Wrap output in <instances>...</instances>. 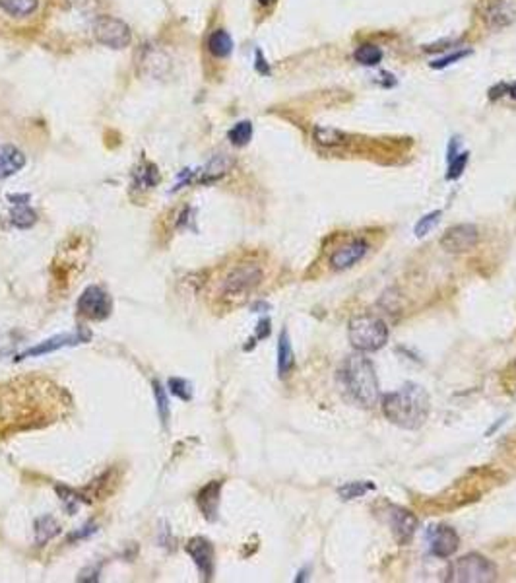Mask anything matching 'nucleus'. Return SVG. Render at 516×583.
<instances>
[{"instance_id":"f257e3e1","label":"nucleus","mask_w":516,"mask_h":583,"mask_svg":"<svg viewBox=\"0 0 516 583\" xmlns=\"http://www.w3.org/2000/svg\"><path fill=\"white\" fill-rule=\"evenodd\" d=\"M381 411L390 424L402 430H419L429 418L431 399L419 383H404L400 389L381 397Z\"/></svg>"},{"instance_id":"f03ea898","label":"nucleus","mask_w":516,"mask_h":583,"mask_svg":"<svg viewBox=\"0 0 516 583\" xmlns=\"http://www.w3.org/2000/svg\"><path fill=\"white\" fill-rule=\"evenodd\" d=\"M338 381L353 403L363 409H373L381 401L377 371L365 352L355 350L342 361V368L338 371Z\"/></svg>"},{"instance_id":"7ed1b4c3","label":"nucleus","mask_w":516,"mask_h":583,"mask_svg":"<svg viewBox=\"0 0 516 583\" xmlns=\"http://www.w3.org/2000/svg\"><path fill=\"white\" fill-rule=\"evenodd\" d=\"M348 338L357 352H377L388 342V325L373 313L353 315L348 323Z\"/></svg>"},{"instance_id":"20e7f679","label":"nucleus","mask_w":516,"mask_h":583,"mask_svg":"<svg viewBox=\"0 0 516 583\" xmlns=\"http://www.w3.org/2000/svg\"><path fill=\"white\" fill-rule=\"evenodd\" d=\"M264 271L263 267L254 261L235 264L227 271V274L220 282V296L223 300H243L249 294H253L256 288L263 284Z\"/></svg>"},{"instance_id":"39448f33","label":"nucleus","mask_w":516,"mask_h":583,"mask_svg":"<svg viewBox=\"0 0 516 583\" xmlns=\"http://www.w3.org/2000/svg\"><path fill=\"white\" fill-rule=\"evenodd\" d=\"M497 579V566L479 552H470L454 560L446 570L451 583H491Z\"/></svg>"},{"instance_id":"423d86ee","label":"nucleus","mask_w":516,"mask_h":583,"mask_svg":"<svg viewBox=\"0 0 516 583\" xmlns=\"http://www.w3.org/2000/svg\"><path fill=\"white\" fill-rule=\"evenodd\" d=\"M93 37L98 43L115 51L126 49L132 43L128 24L115 16H99L93 24Z\"/></svg>"},{"instance_id":"0eeeda50","label":"nucleus","mask_w":516,"mask_h":583,"mask_svg":"<svg viewBox=\"0 0 516 583\" xmlns=\"http://www.w3.org/2000/svg\"><path fill=\"white\" fill-rule=\"evenodd\" d=\"M479 245V230L474 224H456L442 233L441 247L446 253L464 255Z\"/></svg>"},{"instance_id":"6e6552de","label":"nucleus","mask_w":516,"mask_h":583,"mask_svg":"<svg viewBox=\"0 0 516 583\" xmlns=\"http://www.w3.org/2000/svg\"><path fill=\"white\" fill-rule=\"evenodd\" d=\"M78 313L91 321H103L111 315L113 302L101 286H88L76 302Z\"/></svg>"},{"instance_id":"1a4fd4ad","label":"nucleus","mask_w":516,"mask_h":583,"mask_svg":"<svg viewBox=\"0 0 516 583\" xmlns=\"http://www.w3.org/2000/svg\"><path fill=\"white\" fill-rule=\"evenodd\" d=\"M427 541H429V551L435 558L446 560L451 558L454 552L458 551L460 537L456 529L451 525H433L427 531Z\"/></svg>"},{"instance_id":"9d476101","label":"nucleus","mask_w":516,"mask_h":583,"mask_svg":"<svg viewBox=\"0 0 516 583\" xmlns=\"http://www.w3.org/2000/svg\"><path fill=\"white\" fill-rule=\"evenodd\" d=\"M369 253V243L367 239L363 238H355L350 239L348 243L340 245L338 249H334V253L330 255L328 263L334 271H348L352 269L355 264L365 259V255Z\"/></svg>"},{"instance_id":"9b49d317","label":"nucleus","mask_w":516,"mask_h":583,"mask_svg":"<svg viewBox=\"0 0 516 583\" xmlns=\"http://www.w3.org/2000/svg\"><path fill=\"white\" fill-rule=\"evenodd\" d=\"M388 521H390V529L396 542L404 546L414 539V534L418 531V518L416 513L410 509L400 508V506H392L388 509Z\"/></svg>"},{"instance_id":"f8f14e48","label":"nucleus","mask_w":516,"mask_h":583,"mask_svg":"<svg viewBox=\"0 0 516 583\" xmlns=\"http://www.w3.org/2000/svg\"><path fill=\"white\" fill-rule=\"evenodd\" d=\"M90 340V335L84 333V331H78V333H65V335H57V337H51L47 340H43L39 345L32 346L27 348L25 352H22L18 356V360H25V358H35V356H43V354H51L55 350H60L65 346H74V345H82V342H88Z\"/></svg>"},{"instance_id":"ddd939ff","label":"nucleus","mask_w":516,"mask_h":583,"mask_svg":"<svg viewBox=\"0 0 516 583\" xmlns=\"http://www.w3.org/2000/svg\"><path fill=\"white\" fill-rule=\"evenodd\" d=\"M169 70H171V58L164 49H159L156 45H147L146 49L142 51V55H140V72L142 75L161 80L169 75Z\"/></svg>"},{"instance_id":"4468645a","label":"nucleus","mask_w":516,"mask_h":583,"mask_svg":"<svg viewBox=\"0 0 516 583\" xmlns=\"http://www.w3.org/2000/svg\"><path fill=\"white\" fill-rule=\"evenodd\" d=\"M187 554H189L194 566L198 568L200 575L204 577L206 582L212 579L213 575V560H216V552H213V544L204 537H194L190 539L187 544Z\"/></svg>"},{"instance_id":"2eb2a0df","label":"nucleus","mask_w":516,"mask_h":583,"mask_svg":"<svg viewBox=\"0 0 516 583\" xmlns=\"http://www.w3.org/2000/svg\"><path fill=\"white\" fill-rule=\"evenodd\" d=\"M221 486H223L221 480H212V482L202 486V490H200L197 496V504L198 508H200V513H202L208 521H216V519H218Z\"/></svg>"},{"instance_id":"dca6fc26","label":"nucleus","mask_w":516,"mask_h":583,"mask_svg":"<svg viewBox=\"0 0 516 583\" xmlns=\"http://www.w3.org/2000/svg\"><path fill=\"white\" fill-rule=\"evenodd\" d=\"M25 165V154L14 144L0 146V181H6L16 175Z\"/></svg>"},{"instance_id":"f3484780","label":"nucleus","mask_w":516,"mask_h":583,"mask_svg":"<svg viewBox=\"0 0 516 583\" xmlns=\"http://www.w3.org/2000/svg\"><path fill=\"white\" fill-rule=\"evenodd\" d=\"M231 167H233V160L225 154H218L198 172V175H194V172H192V175H194V181H200L206 185V183H213V181L221 179Z\"/></svg>"},{"instance_id":"a211bd4d","label":"nucleus","mask_w":516,"mask_h":583,"mask_svg":"<svg viewBox=\"0 0 516 583\" xmlns=\"http://www.w3.org/2000/svg\"><path fill=\"white\" fill-rule=\"evenodd\" d=\"M484 18L491 27H505L512 22L515 12L505 0H489L484 8Z\"/></svg>"},{"instance_id":"6ab92c4d","label":"nucleus","mask_w":516,"mask_h":583,"mask_svg":"<svg viewBox=\"0 0 516 583\" xmlns=\"http://www.w3.org/2000/svg\"><path fill=\"white\" fill-rule=\"evenodd\" d=\"M295 368V354L293 346H291V338L287 329L279 333L278 338V376L282 379L287 378Z\"/></svg>"},{"instance_id":"aec40b11","label":"nucleus","mask_w":516,"mask_h":583,"mask_svg":"<svg viewBox=\"0 0 516 583\" xmlns=\"http://www.w3.org/2000/svg\"><path fill=\"white\" fill-rule=\"evenodd\" d=\"M208 51L216 58H227L233 51V39L225 30H216L208 37Z\"/></svg>"},{"instance_id":"412c9836","label":"nucleus","mask_w":516,"mask_h":583,"mask_svg":"<svg viewBox=\"0 0 516 583\" xmlns=\"http://www.w3.org/2000/svg\"><path fill=\"white\" fill-rule=\"evenodd\" d=\"M27 203H29V200L14 203V210L10 214V222H12V226H16L20 230H27V228H32L33 224L37 222V214H35L33 208H29Z\"/></svg>"},{"instance_id":"4be33fe9","label":"nucleus","mask_w":516,"mask_h":583,"mask_svg":"<svg viewBox=\"0 0 516 583\" xmlns=\"http://www.w3.org/2000/svg\"><path fill=\"white\" fill-rule=\"evenodd\" d=\"M312 136H315V142L324 148H336V146L345 144V134L334 127H317Z\"/></svg>"},{"instance_id":"5701e85b","label":"nucleus","mask_w":516,"mask_h":583,"mask_svg":"<svg viewBox=\"0 0 516 583\" xmlns=\"http://www.w3.org/2000/svg\"><path fill=\"white\" fill-rule=\"evenodd\" d=\"M375 490V485L371 480H353V482H345L338 488V496L345 501L357 500V498H363L365 494L373 492Z\"/></svg>"},{"instance_id":"b1692460","label":"nucleus","mask_w":516,"mask_h":583,"mask_svg":"<svg viewBox=\"0 0 516 583\" xmlns=\"http://www.w3.org/2000/svg\"><path fill=\"white\" fill-rule=\"evenodd\" d=\"M39 6V0H0V8L16 18L32 16Z\"/></svg>"},{"instance_id":"393cba45","label":"nucleus","mask_w":516,"mask_h":583,"mask_svg":"<svg viewBox=\"0 0 516 583\" xmlns=\"http://www.w3.org/2000/svg\"><path fill=\"white\" fill-rule=\"evenodd\" d=\"M60 533V525L57 523V519L45 515L35 521V542L37 544H45L51 539H55Z\"/></svg>"},{"instance_id":"a878e982","label":"nucleus","mask_w":516,"mask_h":583,"mask_svg":"<svg viewBox=\"0 0 516 583\" xmlns=\"http://www.w3.org/2000/svg\"><path fill=\"white\" fill-rule=\"evenodd\" d=\"M159 183V172L154 164H144L140 165L138 169L134 172V187L136 189H152Z\"/></svg>"},{"instance_id":"bb28decb","label":"nucleus","mask_w":516,"mask_h":583,"mask_svg":"<svg viewBox=\"0 0 516 583\" xmlns=\"http://www.w3.org/2000/svg\"><path fill=\"white\" fill-rule=\"evenodd\" d=\"M227 136H230L233 146H239V148H241V146H246V144L251 142V139H253V123H251V121H241V123L235 124V127L227 132Z\"/></svg>"},{"instance_id":"cd10ccee","label":"nucleus","mask_w":516,"mask_h":583,"mask_svg":"<svg viewBox=\"0 0 516 583\" xmlns=\"http://www.w3.org/2000/svg\"><path fill=\"white\" fill-rule=\"evenodd\" d=\"M355 60L359 63V65H365V66H375L381 63V58H383V51L378 49L377 45H361V47H357V51H355Z\"/></svg>"},{"instance_id":"c85d7f7f","label":"nucleus","mask_w":516,"mask_h":583,"mask_svg":"<svg viewBox=\"0 0 516 583\" xmlns=\"http://www.w3.org/2000/svg\"><path fill=\"white\" fill-rule=\"evenodd\" d=\"M154 399H156L159 420H161L164 426H167V422H169V397H167L164 385L159 381H154Z\"/></svg>"},{"instance_id":"c756f323","label":"nucleus","mask_w":516,"mask_h":583,"mask_svg":"<svg viewBox=\"0 0 516 583\" xmlns=\"http://www.w3.org/2000/svg\"><path fill=\"white\" fill-rule=\"evenodd\" d=\"M442 212L441 210H433V212L425 214L421 220H419L418 224H416V238H425L429 231L433 230L435 226L439 224V220H441Z\"/></svg>"},{"instance_id":"7c9ffc66","label":"nucleus","mask_w":516,"mask_h":583,"mask_svg":"<svg viewBox=\"0 0 516 583\" xmlns=\"http://www.w3.org/2000/svg\"><path fill=\"white\" fill-rule=\"evenodd\" d=\"M167 387L175 397H179L180 401H190L192 399V385H190L187 379L180 378H169Z\"/></svg>"},{"instance_id":"2f4dec72","label":"nucleus","mask_w":516,"mask_h":583,"mask_svg":"<svg viewBox=\"0 0 516 583\" xmlns=\"http://www.w3.org/2000/svg\"><path fill=\"white\" fill-rule=\"evenodd\" d=\"M468 160H470V154H468V152H460L458 156L452 158L451 167H449V173H446V179H458L460 175L464 173V169H466Z\"/></svg>"},{"instance_id":"473e14b6","label":"nucleus","mask_w":516,"mask_h":583,"mask_svg":"<svg viewBox=\"0 0 516 583\" xmlns=\"http://www.w3.org/2000/svg\"><path fill=\"white\" fill-rule=\"evenodd\" d=\"M58 496H60V500H62V504H65V509L72 515L74 511H78V508H80V501H82V498L78 496L76 492H72V490H68V488H57Z\"/></svg>"},{"instance_id":"72a5a7b5","label":"nucleus","mask_w":516,"mask_h":583,"mask_svg":"<svg viewBox=\"0 0 516 583\" xmlns=\"http://www.w3.org/2000/svg\"><path fill=\"white\" fill-rule=\"evenodd\" d=\"M503 96H508V98L516 99V82L512 84H497L495 88H491V91H489V98L491 99H497V98H503Z\"/></svg>"},{"instance_id":"f704fd0d","label":"nucleus","mask_w":516,"mask_h":583,"mask_svg":"<svg viewBox=\"0 0 516 583\" xmlns=\"http://www.w3.org/2000/svg\"><path fill=\"white\" fill-rule=\"evenodd\" d=\"M270 335V319H263L258 323V329H256V337L254 340H263Z\"/></svg>"},{"instance_id":"c9c22d12","label":"nucleus","mask_w":516,"mask_h":583,"mask_svg":"<svg viewBox=\"0 0 516 583\" xmlns=\"http://www.w3.org/2000/svg\"><path fill=\"white\" fill-rule=\"evenodd\" d=\"M256 70H258L260 75H270V66L266 65L264 55L260 51H256Z\"/></svg>"},{"instance_id":"e433bc0d","label":"nucleus","mask_w":516,"mask_h":583,"mask_svg":"<svg viewBox=\"0 0 516 583\" xmlns=\"http://www.w3.org/2000/svg\"><path fill=\"white\" fill-rule=\"evenodd\" d=\"M466 55H468V51H462V53H456V55H451V57L442 58V60H437V63H433V66H435V68H437V66H446V65H451V63H456V60H458V58L466 57Z\"/></svg>"},{"instance_id":"4c0bfd02","label":"nucleus","mask_w":516,"mask_h":583,"mask_svg":"<svg viewBox=\"0 0 516 583\" xmlns=\"http://www.w3.org/2000/svg\"><path fill=\"white\" fill-rule=\"evenodd\" d=\"M95 531V527L93 525H86L82 527V531H78V533H72L70 534V539H82V537H86V534H90Z\"/></svg>"},{"instance_id":"58836bf2","label":"nucleus","mask_w":516,"mask_h":583,"mask_svg":"<svg viewBox=\"0 0 516 583\" xmlns=\"http://www.w3.org/2000/svg\"><path fill=\"white\" fill-rule=\"evenodd\" d=\"M251 309H253L254 313H264V312H268V309H270V305L264 304V302H258V304H254Z\"/></svg>"},{"instance_id":"ea45409f","label":"nucleus","mask_w":516,"mask_h":583,"mask_svg":"<svg viewBox=\"0 0 516 583\" xmlns=\"http://www.w3.org/2000/svg\"><path fill=\"white\" fill-rule=\"evenodd\" d=\"M260 4H268V2H272V0H258Z\"/></svg>"}]
</instances>
